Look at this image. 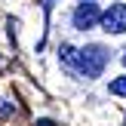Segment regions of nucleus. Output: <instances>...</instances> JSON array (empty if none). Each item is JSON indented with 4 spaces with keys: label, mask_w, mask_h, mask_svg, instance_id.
Wrapping results in <instances>:
<instances>
[{
    "label": "nucleus",
    "mask_w": 126,
    "mask_h": 126,
    "mask_svg": "<svg viewBox=\"0 0 126 126\" xmlns=\"http://www.w3.org/2000/svg\"><path fill=\"white\" fill-rule=\"evenodd\" d=\"M108 65V49L98 46V43H89V46L77 49V74L80 77H98Z\"/></svg>",
    "instance_id": "f257e3e1"
},
{
    "label": "nucleus",
    "mask_w": 126,
    "mask_h": 126,
    "mask_svg": "<svg viewBox=\"0 0 126 126\" xmlns=\"http://www.w3.org/2000/svg\"><path fill=\"white\" fill-rule=\"evenodd\" d=\"M95 22H102L98 3H95V0H80V3H77V9H74V28L86 31V28H92Z\"/></svg>",
    "instance_id": "f03ea898"
},
{
    "label": "nucleus",
    "mask_w": 126,
    "mask_h": 126,
    "mask_svg": "<svg viewBox=\"0 0 126 126\" xmlns=\"http://www.w3.org/2000/svg\"><path fill=\"white\" fill-rule=\"evenodd\" d=\"M102 28L108 34H123L126 31V3H111V9L102 12Z\"/></svg>",
    "instance_id": "7ed1b4c3"
},
{
    "label": "nucleus",
    "mask_w": 126,
    "mask_h": 126,
    "mask_svg": "<svg viewBox=\"0 0 126 126\" xmlns=\"http://www.w3.org/2000/svg\"><path fill=\"white\" fill-rule=\"evenodd\" d=\"M59 55H62V65H65V68H68L71 74H77V49L65 43V46L59 49Z\"/></svg>",
    "instance_id": "20e7f679"
},
{
    "label": "nucleus",
    "mask_w": 126,
    "mask_h": 126,
    "mask_svg": "<svg viewBox=\"0 0 126 126\" xmlns=\"http://www.w3.org/2000/svg\"><path fill=\"white\" fill-rule=\"evenodd\" d=\"M111 92H114V95H120V98H126V77L111 80Z\"/></svg>",
    "instance_id": "39448f33"
},
{
    "label": "nucleus",
    "mask_w": 126,
    "mask_h": 126,
    "mask_svg": "<svg viewBox=\"0 0 126 126\" xmlns=\"http://www.w3.org/2000/svg\"><path fill=\"white\" fill-rule=\"evenodd\" d=\"M37 126H55L52 120H37Z\"/></svg>",
    "instance_id": "423d86ee"
},
{
    "label": "nucleus",
    "mask_w": 126,
    "mask_h": 126,
    "mask_svg": "<svg viewBox=\"0 0 126 126\" xmlns=\"http://www.w3.org/2000/svg\"><path fill=\"white\" fill-rule=\"evenodd\" d=\"M123 65H126V52H123Z\"/></svg>",
    "instance_id": "0eeeda50"
},
{
    "label": "nucleus",
    "mask_w": 126,
    "mask_h": 126,
    "mask_svg": "<svg viewBox=\"0 0 126 126\" xmlns=\"http://www.w3.org/2000/svg\"><path fill=\"white\" fill-rule=\"evenodd\" d=\"M123 126H126V123H123Z\"/></svg>",
    "instance_id": "6e6552de"
}]
</instances>
